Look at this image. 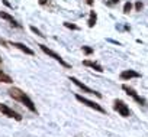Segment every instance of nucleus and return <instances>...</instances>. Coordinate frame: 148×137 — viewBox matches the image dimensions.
Listing matches in <instances>:
<instances>
[{"mask_svg": "<svg viewBox=\"0 0 148 137\" xmlns=\"http://www.w3.org/2000/svg\"><path fill=\"white\" fill-rule=\"evenodd\" d=\"M9 95L15 100V101H17V103H20V104H23L31 113H36L38 114V110H36V105L33 104V101L31 100V97L25 93V91H22L20 88H17V87H12V88H9Z\"/></svg>", "mask_w": 148, "mask_h": 137, "instance_id": "nucleus-1", "label": "nucleus"}, {"mask_svg": "<svg viewBox=\"0 0 148 137\" xmlns=\"http://www.w3.org/2000/svg\"><path fill=\"white\" fill-rule=\"evenodd\" d=\"M76 100H77L78 103H81L83 105H87L89 108H92V110H94V111H97V113L106 114V110H104L100 104H97V103H94V101H92V100H89V98H86V97L77 94V95H76Z\"/></svg>", "mask_w": 148, "mask_h": 137, "instance_id": "nucleus-2", "label": "nucleus"}, {"mask_svg": "<svg viewBox=\"0 0 148 137\" xmlns=\"http://www.w3.org/2000/svg\"><path fill=\"white\" fill-rule=\"evenodd\" d=\"M0 113H2L3 116L9 117V118H13V120H16V121H22V116H20L19 113H16L13 108H10L9 105H6V104L0 103Z\"/></svg>", "mask_w": 148, "mask_h": 137, "instance_id": "nucleus-3", "label": "nucleus"}, {"mask_svg": "<svg viewBox=\"0 0 148 137\" xmlns=\"http://www.w3.org/2000/svg\"><path fill=\"white\" fill-rule=\"evenodd\" d=\"M39 48H41V51L42 52H44V54H47L48 56H51V58H54L57 62H60V65H62V66H64V68H70V64H67L64 59H62L57 52H54L52 49H50L48 46H45V45H39Z\"/></svg>", "mask_w": 148, "mask_h": 137, "instance_id": "nucleus-4", "label": "nucleus"}, {"mask_svg": "<svg viewBox=\"0 0 148 137\" xmlns=\"http://www.w3.org/2000/svg\"><path fill=\"white\" fill-rule=\"evenodd\" d=\"M70 81H71L74 85H77L80 89H83L84 93H87V94H92V95H96L97 98H102V94H100V93H97V91L92 89V88H90V87H87L86 84H83V82H81V81H78L76 77H70Z\"/></svg>", "mask_w": 148, "mask_h": 137, "instance_id": "nucleus-5", "label": "nucleus"}, {"mask_svg": "<svg viewBox=\"0 0 148 137\" xmlns=\"http://www.w3.org/2000/svg\"><path fill=\"white\" fill-rule=\"evenodd\" d=\"M113 108H115V111H118L121 114L122 117H129V107L122 100H115L113 101Z\"/></svg>", "mask_w": 148, "mask_h": 137, "instance_id": "nucleus-6", "label": "nucleus"}, {"mask_svg": "<svg viewBox=\"0 0 148 137\" xmlns=\"http://www.w3.org/2000/svg\"><path fill=\"white\" fill-rule=\"evenodd\" d=\"M122 89H123L128 95H131V97L138 103V104H141V105H147V101H145L142 97H139V95L137 94V91H135L134 88H131V87H128V85H125V84H123V85H122Z\"/></svg>", "mask_w": 148, "mask_h": 137, "instance_id": "nucleus-7", "label": "nucleus"}, {"mask_svg": "<svg viewBox=\"0 0 148 137\" xmlns=\"http://www.w3.org/2000/svg\"><path fill=\"white\" fill-rule=\"evenodd\" d=\"M9 45H10V46H13V48H16V49H19V51H22V52H23V54H26V55H31V56H33V55H35V52H33L31 48H28L26 45L20 43V42H10Z\"/></svg>", "mask_w": 148, "mask_h": 137, "instance_id": "nucleus-8", "label": "nucleus"}, {"mask_svg": "<svg viewBox=\"0 0 148 137\" xmlns=\"http://www.w3.org/2000/svg\"><path fill=\"white\" fill-rule=\"evenodd\" d=\"M119 77H121L122 81H128V79H131V78H139L141 74L137 72V71H132V69H125V71L121 72Z\"/></svg>", "mask_w": 148, "mask_h": 137, "instance_id": "nucleus-9", "label": "nucleus"}, {"mask_svg": "<svg viewBox=\"0 0 148 137\" xmlns=\"http://www.w3.org/2000/svg\"><path fill=\"white\" fill-rule=\"evenodd\" d=\"M0 17H2V19H5V20H7L9 22V23L12 25V26H15V28H22V25H20V23H17V22L9 15V13H6V12H0Z\"/></svg>", "mask_w": 148, "mask_h": 137, "instance_id": "nucleus-10", "label": "nucleus"}, {"mask_svg": "<svg viewBox=\"0 0 148 137\" xmlns=\"http://www.w3.org/2000/svg\"><path fill=\"white\" fill-rule=\"evenodd\" d=\"M83 65L92 68V69H94V71H97V72H103L102 65H99L97 62H93V61H87V59H86V61H83Z\"/></svg>", "mask_w": 148, "mask_h": 137, "instance_id": "nucleus-11", "label": "nucleus"}, {"mask_svg": "<svg viewBox=\"0 0 148 137\" xmlns=\"http://www.w3.org/2000/svg\"><path fill=\"white\" fill-rule=\"evenodd\" d=\"M0 82H3V84H13V79L10 75H7L6 72H3L2 69H0Z\"/></svg>", "mask_w": 148, "mask_h": 137, "instance_id": "nucleus-12", "label": "nucleus"}, {"mask_svg": "<svg viewBox=\"0 0 148 137\" xmlns=\"http://www.w3.org/2000/svg\"><path fill=\"white\" fill-rule=\"evenodd\" d=\"M96 20H97V15L94 10L90 12V17H89V28H93L96 25Z\"/></svg>", "mask_w": 148, "mask_h": 137, "instance_id": "nucleus-13", "label": "nucleus"}, {"mask_svg": "<svg viewBox=\"0 0 148 137\" xmlns=\"http://www.w3.org/2000/svg\"><path fill=\"white\" fill-rule=\"evenodd\" d=\"M131 9H132V3L131 2H126L125 6H123V13H129Z\"/></svg>", "mask_w": 148, "mask_h": 137, "instance_id": "nucleus-14", "label": "nucleus"}, {"mask_svg": "<svg viewBox=\"0 0 148 137\" xmlns=\"http://www.w3.org/2000/svg\"><path fill=\"white\" fill-rule=\"evenodd\" d=\"M31 30H32V32H33L35 35H38V36H41V38H45V35H44V33H42V32H41L39 29H36L35 26H31Z\"/></svg>", "mask_w": 148, "mask_h": 137, "instance_id": "nucleus-15", "label": "nucleus"}, {"mask_svg": "<svg viewBox=\"0 0 148 137\" xmlns=\"http://www.w3.org/2000/svg\"><path fill=\"white\" fill-rule=\"evenodd\" d=\"M64 26L68 28V29H71V30H78V26H76V25H73V23H68V22H66Z\"/></svg>", "mask_w": 148, "mask_h": 137, "instance_id": "nucleus-16", "label": "nucleus"}, {"mask_svg": "<svg viewBox=\"0 0 148 137\" xmlns=\"http://www.w3.org/2000/svg\"><path fill=\"white\" fill-rule=\"evenodd\" d=\"M83 52L86 54V55H92L93 54V49L90 46H83Z\"/></svg>", "mask_w": 148, "mask_h": 137, "instance_id": "nucleus-17", "label": "nucleus"}, {"mask_svg": "<svg viewBox=\"0 0 148 137\" xmlns=\"http://www.w3.org/2000/svg\"><path fill=\"white\" fill-rule=\"evenodd\" d=\"M142 7H144V5H142L141 2H137V3H135V9H137V10H141Z\"/></svg>", "mask_w": 148, "mask_h": 137, "instance_id": "nucleus-18", "label": "nucleus"}, {"mask_svg": "<svg viewBox=\"0 0 148 137\" xmlns=\"http://www.w3.org/2000/svg\"><path fill=\"white\" fill-rule=\"evenodd\" d=\"M0 45H2V46H5V48H9V46H7L9 43H7L5 39H2V38H0Z\"/></svg>", "mask_w": 148, "mask_h": 137, "instance_id": "nucleus-19", "label": "nucleus"}, {"mask_svg": "<svg viewBox=\"0 0 148 137\" xmlns=\"http://www.w3.org/2000/svg\"><path fill=\"white\" fill-rule=\"evenodd\" d=\"M86 3H87L89 6H92V5L94 3V0H86Z\"/></svg>", "mask_w": 148, "mask_h": 137, "instance_id": "nucleus-20", "label": "nucleus"}, {"mask_svg": "<svg viewBox=\"0 0 148 137\" xmlns=\"http://www.w3.org/2000/svg\"><path fill=\"white\" fill-rule=\"evenodd\" d=\"M110 3H112V5H116V3H119V0H112Z\"/></svg>", "mask_w": 148, "mask_h": 137, "instance_id": "nucleus-21", "label": "nucleus"}, {"mask_svg": "<svg viewBox=\"0 0 148 137\" xmlns=\"http://www.w3.org/2000/svg\"><path fill=\"white\" fill-rule=\"evenodd\" d=\"M39 3H41V5H45V3H47V0H39Z\"/></svg>", "mask_w": 148, "mask_h": 137, "instance_id": "nucleus-22", "label": "nucleus"}, {"mask_svg": "<svg viewBox=\"0 0 148 137\" xmlns=\"http://www.w3.org/2000/svg\"><path fill=\"white\" fill-rule=\"evenodd\" d=\"M0 64H2V58H0Z\"/></svg>", "mask_w": 148, "mask_h": 137, "instance_id": "nucleus-23", "label": "nucleus"}]
</instances>
